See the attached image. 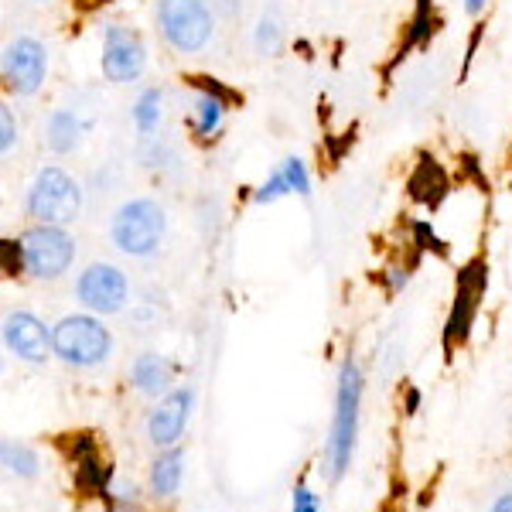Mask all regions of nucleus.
<instances>
[{
	"label": "nucleus",
	"instance_id": "10",
	"mask_svg": "<svg viewBox=\"0 0 512 512\" xmlns=\"http://www.w3.org/2000/svg\"><path fill=\"white\" fill-rule=\"evenodd\" d=\"M147 52L140 45V38L127 28H110L103 45V72L113 82H134L144 72Z\"/></svg>",
	"mask_w": 512,
	"mask_h": 512
},
{
	"label": "nucleus",
	"instance_id": "9",
	"mask_svg": "<svg viewBox=\"0 0 512 512\" xmlns=\"http://www.w3.org/2000/svg\"><path fill=\"white\" fill-rule=\"evenodd\" d=\"M192 403L195 393L192 390H171L168 396H161L158 407L147 417V437H151L154 448H175L188 427V417H192Z\"/></svg>",
	"mask_w": 512,
	"mask_h": 512
},
{
	"label": "nucleus",
	"instance_id": "23",
	"mask_svg": "<svg viewBox=\"0 0 512 512\" xmlns=\"http://www.w3.org/2000/svg\"><path fill=\"white\" fill-rule=\"evenodd\" d=\"M291 509L294 512H321V502H318V495L308 489V485H297L294 499H291Z\"/></svg>",
	"mask_w": 512,
	"mask_h": 512
},
{
	"label": "nucleus",
	"instance_id": "4",
	"mask_svg": "<svg viewBox=\"0 0 512 512\" xmlns=\"http://www.w3.org/2000/svg\"><path fill=\"white\" fill-rule=\"evenodd\" d=\"M158 24L178 52H202L212 38V11L205 0H158Z\"/></svg>",
	"mask_w": 512,
	"mask_h": 512
},
{
	"label": "nucleus",
	"instance_id": "6",
	"mask_svg": "<svg viewBox=\"0 0 512 512\" xmlns=\"http://www.w3.org/2000/svg\"><path fill=\"white\" fill-rule=\"evenodd\" d=\"M21 256L28 274L41 280H52L69 270L72 256H76V243L69 233H62L59 226H38L21 239Z\"/></svg>",
	"mask_w": 512,
	"mask_h": 512
},
{
	"label": "nucleus",
	"instance_id": "3",
	"mask_svg": "<svg viewBox=\"0 0 512 512\" xmlns=\"http://www.w3.org/2000/svg\"><path fill=\"white\" fill-rule=\"evenodd\" d=\"M110 332L103 328V321L89 315H72L62 318L52 332V352L69 366H99L110 355Z\"/></svg>",
	"mask_w": 512,
	"mask_h": 512
},
{
	"label": "nucleus",
	"instance_id": "17",
	"mask_svg": "<svg viewBox=\"0 0 512 512\" xmlns=\"http://www.w3.org/2000/svg\"><path fill=\"white\" fill-rule=\"evenodd\" d=\"M222 113H226V103L212 93H202L195 103V130L198 134H212L222 123Z\"/></svg>",
	"mask_w": 512,
	"mask_h": 512
},
{
	"label": "nucleus",
	"instance_id": "14",
	"mask_svg": "<svg viewBox=\"0 0 512 512\" xmlns=\"http://www.w3.org/2000/svg\"><path fill=\"white\" fill-rule=\"evenodd\" d=\"M0 465L21 478H35L41 472V458L35 448H28L21 441H0Z\"/></svg>",
	"mask_w": 512,
	"mask_h": 512
},
{
	"label": "nucleus",
	"instance_id": "18",
	"mask_svg": "<svg viewBox=\"0 0 512 512\" xmlns=\"http://www.w3.org/2000/svg\"><path fill=\"white\" fill-rule=\"evenodd\" d=\"M134 120H137V127L144 130V134H151V130L158 127V120H161V93H158V89H147V93L137 99Z\"/></svg>",
	"mask_w": 512,
	"mask_h": 512
},
{
	"label": "nucleus",
	"instance_id": "19",
	"mask_svg": "<svg viewBox=\"0 0 512 512\" xmlns=\"http://www.w3.org/2000/svg\"><path fill=\"white\" fill-rule=\"evenodd\" d=\"M280 171H284V178H287V185H291V192L304 195V198L311 195V178H308V168H304V161L287 158L284 164H280Z\"/></svg>",
	"mask_w": 512,
	"mask_h": 512
},
{
	"label": "nucleus",
	"instance_id": "21",
	"mask_svg": "<svg viewBox=\"0 0 512 512\" xmlns=\"http://www.w3.org/2000/svg\"><path fill=\"white\" fill-rule=\"evenodd\" d=\"M287 192H291V185H287L284 171H274V175H270V181H263V188L256 192V202H260V205L277 202V198H284Z\"/></svg>",
	"mask_w": 512,
	"mask_h": 512
},
{
	"label": "nucleus",
	"instance_id": "12",
	"mask_svg": "<svg viewBox=\"0 0 512 512\" xmlns=\"http://www.w3.org/2000/svg\"><path fill=\"white\" fill-rule=\"evenodd\" d=\"M130 379H134V386L144 396H168L171 383H175V366H171L164 355L147 352V355H140V359L134 362Z\"/></svg>",
	"mask_w": 512,
	"mask_h": 512
},
{
	"label": "nucleus",
	"instance_id": "16",
	"mask_svg": "<svg viewBox=\"0 0 512 512\" xmlns=\"http://www.w3.org/2000/svg\"><path fill=\"white\" fill-rule=\"evenodd\" d=\"M45 140H48V147H52V151H59V154L72 151V147H76V140H79L76 117H72V113H65V110H59L52 120H48V137Z\"/></svg>",
	"mask_w": 512,
	"mask_h": 512
},
{
	"label": "nucleus",
	"instance_id": "5",
	"mask_svg": "<svg viewBox=\"0 0 512 512\" xmlns=\"http://www.w3.org/2000/svg\"><path fill=\"white\" fill-rule=\"evenodd\" d=\"M82 192L62 168H45L28 195V212L45 226H65L79 216Z\"/></svg>",
	"mask_w": 512,
	"mask_h": 512
},
{
	"label": "nucleus",
	"instance_id": "20",
	"mask_svg": "<svg viewBox=\"0 0 512 512\" xmlns=\"http://www.w3.org/2000/svg\"><path fill=\"white\" fill-rule=\"evenodd\" d=\"M21 267H24L21 243H7V239H0V277L21 274Z\"/></svg>",
	"mask_w": 512,
	"mask_h": 512
},
{
	"label": "nucleus",
	"instance_id": "13",
	"mask_svg": "<svg viewBox=\"0 0 512 512\" xmlns=\"http://www.w3.org/2000/svg\"><path fill=\"white\" fill-rule=\"evenodd\" d=\"M181 475H185V451L164 448L151 465V492L154 499H175L181 489Z\"/></svg>",
	"mask_w": 512,
	"mask_h": 512
},
{
	"label": "nucleus",
	"instance_id": "26",
	"mask_svg": "<svg viewBox=\"0 0 512 512\" xmlns=\"http://www.w3.org/2000/svg\"><path fill=\"white\" fill-rule=\"evenodd\" d=\"M72 4H76L79 11H96V7H106V4H113V0H72Z\"/></svg>",
	"mask_w": 512,
	"mask_h": 512
},
{
	"label": "nucleus",
	"instance_id": "2",
	"mask_svg": "<svg viewBox=\"0 0 512 512\" xmlns=\"http://www.w3.org/2000/svg\"><path fill=\"white\" fill-rule=\"evenodd\" d=\"M168 219L154 198H134L113 219V243L127 256H151L161 246Z\"/></svg>",
	"mask_w": 512,
	"mask_h": 512
},
{
	"label": "nucleus",
	"instance_id": "24",
	"mask_svg": "<svg viewBox=\"0 0 512 512\" xmlns=\"http://www.w3.org/2000/svg\"><path fill=\"white\" fill-rule=\"evenodd\" d=\"M267 35H270V48H277V41H280V24H277V18H267V14H263L260 35H256V45H263V41H267Z\"/></svg>",
	"mask_w": 512,
	"mask_h": 512
},
{
	"label": "nucleus",
	"instance_id": "7",
	"mask_svg": "<svg viewBox=\"0 0 512 512\" xmlns=\"http://www.w3.org/2000/svg\"><path fill=\"white\" fill-rule=\"evenodd\" d=\"M127 291H130L127 277L113 263H93L76 284L79 301L89 311H96V315H117L123 304H127Z\"/></svg>",
	"mask_w": 512,
	"mask_h": 512
},
{
	"label": "nucleus",
	"instance_id": "11",
	"mask_svg": "<svg viewBox=\"0 0 512 512\" xmlns=\"http://www.w3.org/2000/svg\"><path fill=\"white\" fill-rule=\"evenodd\" d=\"M4 342L24 362H45L48 359V332L31 311H14L4 321Z\"/></svg>",
	"mask_w": 512,
	"mask_h": 512
},
{
	"label": "nucleus",
	"instance_id": "28",
	"mask_svg": "<svg viewBox=\"0 0 512 512\" xmlns=\"http://www.w3.org/2000/svg\"><path fill=\"white\" fill-rule=\"evenodd\" d=\"M113 512H137V509H113Z\"/></svg>",
	"mask_w": 512,
	"mask_h": 512
},
{
	"label": "nucleus",
	"instance_id": "27",
	"mask_svg": "<svg viewBox=\"0 0 512 512\" xmlns=\"http://www.w3.org/2000/svg\"><path fill=\"white\" fill-rule=\"evenodd\" d=\"M482 7H485V0H465V11L468 14H478Z\"/></svg>",
	"mask_w": 512,
	"mask_h": 512
},
{
	"label": "nucleus",
	"instance_id": "25",
	"mask_svg": "<svg viewBox=\"0 0 512 512\" xmlns=\"http://www.w3.org/2000/svg\"><path fill=\"white\" fill-rule=\"evenodd\" d=\"M489 512H512V492H502L499 499L492 502V509Z\"/></svg>",
	"mask_w": 512,
	"mask_h": 512
},
{
	"label": "nucleus",
	"instance_id": "22",
	"mask_svg": "<svg viewBox=\"0 0 512 512\" xmlns=\"http://www.w3.org/2000/svg\"><path fill=\"white\" fill-rule=\"evenodd\" d=\"M18 140V127H14V117L4 103H0V154H7Z\"/></svg>",
	"mask_w": 512,
	"mask_h": 512
},
{
	"label": "nucleus",
	"instance_id": "8",
	"mask_svg": "<svg viewBox=\"0 0 512 512\" xmlns=\"http://www.w3.org/2000/svg\"><path fill=\"white\" fill-rule=\"evenodd\" d=\"M4 82L14 89L18 96H31L38 93V86L45 82V69H48V55H45V45L35 38H18L7 45L4 52Z\"/></svg>",
	"mask_w": 512,
	"mask_h": 512
},
{
	"label": "nucleus",
	"instance_id": "15",
	"mask_svg": "<svg viewBox=\"0 0 512 512\" xmlns=\"http://www.w3.org/2000/svg\"><path fill=\"white\" fill-rule=\"evenodd\" d=\"M475 297H478V284H461L458 291V304H454V315L448 321V338H465L468 335V325H472V315H475Z\"/></svg>",
	"mask_w": 512,
	"mask_h": 512
},
{
	"label": "nucleus",
	"instance_id": "1",
	"mask_svg": "<svg viewBox=\"0 0 512 512\" xmlns=\"http://www.w3.org/2000/svg\"><path fill=\"white\" fill-rule=\"evenodd\" d=\"M362 390H366V379L355 359L342 362V373H338V390H335V417H332V434H328V478L342 482V475L349 472L355 441H359V420H362Z\"/></svg>",
	"mask_w": 512,
	"mask_h": 512
}]
</instances>
